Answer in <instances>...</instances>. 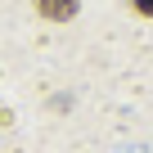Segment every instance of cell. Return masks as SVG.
<instances>
[{
  "label": "cell",
  "instance_id": "cell-1",
  "mask_svg": "<svg viewBox=\"0 0 153 153\" xmlns=\"http://www.w3.org/2000/svg\"><path fill=\"white\" fill-rule=\"evenodd\" d=\"M32 5H36L45 18H54V23H68V18L76 14V5H81V0H32Z\"/></svg>",
  "mask_w": 153,
  "mask_h": 153
},
{
  "label": "cell",
  "instance_id": "cell-2",
  "mask_svg": "<svg viewBox=\"0 0 153 153\" xmlns=\"http://www.w3.org/2000/svg\"><path fill=\"white\" fill-rule=\"evenodd\" d=\"M135 5V14H144V18H153V0H131Z\"/></svg>",
  "mask_w": 153,
  "mask_h": 153
}]
</instances>
